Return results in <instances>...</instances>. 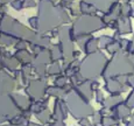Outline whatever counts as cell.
Returning <instances> with one entry per match:
<instances>
[{
    "mask_svg": "<svg viewBox=\"0 0 134 126\" xmlns=\"http://www.w3.org/2000/svg\"><path fill=\"white\" fill-rule=\"evenodd\" d=\"M134 74V63L131 56L126 55L121 50L113 54L112 58L104 69L103 76L105 79L119 78V77H130Z\"/></svg>",
    "mask_w": 134,
    "mask_h": 126,
    "instance_id": "6da1fadb",
    "label": "cell"
},
{
    "mask_svg": "<svg viewBox=\"0 0 134 126\" xmlns=\"http://www.w3.org/2000/svg\"><path fill=\"white\" fill-rule=\"evenodd\" d=\"M106 67V57L102 53H92L81 64V76L84 78H96L103 75Z\"/></svg>",
    "mask_w": 134,
    "mask_h": 126,
    "instance_id": "7a4b0ae2",
    "label": "cell"
},
{
    "mask_svg": "<svg viewBox=\"0 0 134 126\" xmlns=\"http://www.w3.org/2000/svg\"><path fill=\"white\" fill-rule=\"evenodd\" d=\"M105 27V22L102 19H99L96 15H84L79 18L74 26V33L75 35H85L89 33L96 32Z\"/></svg>",
    "mask_w": 134,
    "mask_h": 126,
    "instance_id": "3957f363",
    "label": "cell"
},
{
    "mask_svg": "<svg viewBox=\"0 0 134 126\" xmlns=\"http://www.w3.org/2000/svg\"><path fill=\"white\" fill-rule=\"evenodd\" d=\"M66 103L70 109L71 113L77 118H83L86 116H90L93 113V109L87 104V101L82 98L81 96L76 94H69L68 98H66Z\"/></svg>",
    "mask_w": 134,
    "mask_h": 126,
    "instance_id": "277c9868",
    "label": "cell"
},
{
    "mask_svg": "<svg viewBox=\"0 0 134 126\" xmlns=\"http://www.w3.org/2000/svg\"><path fill=\"white\" fill-rule=\"evenodd\" d=\"M118 0H85V2L92 5L96 9L103 12H109Z\"/></svg>",
    "mask_w": 134,
    "mask_h": 126,
    "instance_id": "5b68a950",
    "label": "cell"
},
{
    "mask_svg": "<svg viewBox=\"0 0 134 126\" xmlns=\"http://www.w3.org/2000/svg\"><path fill=\"white\" fill-rule=\"evenodd\" d=\"M114 112V118L115 119H120V120H126L128 117L131 116V107L126 104H119L118 106H115L113 109Z\"/></svg>",
    "mask_w": 134,
    "mask_h": 126,
    "instance_id": "8992f818",
    "label": "cell"
},
{
    "mask_svg": "<svg viewBox=\"0 0 134 126\" xmlns=\"http://www.w3.org/2000/svg\"><path fill=\"white\" fill-rule=\"evenodd\" d=\"M117 28L118 32L120 34H126V33H131L132 30V24H131V20L128 17H120L117 20Z\"/></svg>",
    "mask_w": 134,
    "mask_h": 126,
    "instance_id": "52a82bcc",
    "label": "cell"
},
{
    "mask_svg": "<svg viewBox=\"0 0 134 126\" xmlns=\"http://www.w3.org/2000/svg\"><path fill=\"white\" fill-rule=\"evenodd\" d=\"M14 83H13V79L8 75L4 74L2 71H0V94L2 92H6L7 90L12 89Z\"/></svg>",
    "mask_w": 134,
    "mask_h": 126,
    "instance_id": "ba28073f",
    "label": "cell"
},
{
    "mask_svg": "<svg viewBox=\"0 0 134 126\" xmlns=\"http://www.w3.org/2000/svg\"><path fill=\"white\" fill-rule=\"evenodd\" d=\"M92 82L91 83H89V82H86V83H83L81 84V85L78 86V92L81 94V97L82 98H84L85 101H89L90 98H91L92 96V86H91Z\"/></svg>",
    "mask_w": 134,
    "mask_h": 126,
    "instance_id": "9c48e42d",
    "label": "cell"
},
{
    "mask_svg": "<svg viewBox=\"0 0 134 126\" xmlns=\"http://www.w3.org/2000/svg\"><path fill=\"white\" fill-rule=\"evenodd\" d=\"M121 103H122V98L119 95H112L110 98H107L106 101L104 102V107H105V110L114 109L115 106H118V105L121 104Z\"/></svg>",
    "mask_w": 134,
    "mask_h": 126,
    "instance_id": "30bf717a",
    "label": "cell"
},
{
    "mask_svg": "<svg viewBox=\"0 0 134 126\" xmlns=\"http://www.w3.org/2000/svg\"><path fill=\"white\" fill-rule=\"evenodd\" d=\"M46 84L42 81H34L29 86V92L35 97H40L41 96V91L43 90Z\"/></svg>",
    "mask_w": 134,
    "mask_h": 126,
    "instance_id": "8fae6325",
    "label": "cell"
},
{
    "mask_svg": "<svg viewBox=\"0 0 134 126\" xmlns=\"http://www.w3.org/2000/svg\"><path fill=\"white\" fill-rule=\"evenodd\" d=\"M99 47V40L97 39H91L86 42L85 45V49H86V53L87 54H92V53H96V50L98 49Z\"/></svg>",
    "mask_w": 134,
    "mask_h": 126,
    "instance_id": "7c38bea8",
    "label": "cell"
},
{
    "mask_svg": "<svg viewBox=\"0 0 134 126\" xmlns=\"http://www.w3.org/2000/svg\"><path fill=\"white\" fill-rule=\"evenodd\" d=\"M102 123H103V126H114L117 124V119L114 117H106V118H103Z\"/></svg>",
    "mask_w": 134,
    "mask_h": 126,
    "instance_id": "4fadbf2b",
    "label": "cell"
},
{
    "mask_svg": "<svg viewBox=\"0 0 134 126\" xmlns=\"http://www.w3.org/2000/svg\"><path fill=\"white\" fill-rule=\"evenodd\" d=\"M113 41V39L112 37H110V36H102L99 39V46H102V47H109V45L111 42Z\"/></svg>",
    "mask_w": 134,
    "mask_h": 126,
    "instance_id": "5bb4252c",
    "label": "cell"
},
{
    "mask_svg": "<svg viewBox=\"0 0 134 126\" xmlns=\"http://www.w3.org/2000/svg\"><path fill=\"white\" fill-rule=\"evenodd\" d=\"M131 58H132L133 63H134V54H131ZM127 85L132 86V88H134V74L132 76L127 77Z\"/></svg>",
    "mask_w": 134,
    "mask_h": 126,
    "instance_id": "9a60e30c",
    "label": "cell"
},
{
    "mask_svg": "<svg viewBox=\"0 0 134 126\" xmlns=\"http://www.w3.org/2000/svg\"><path fill=\"white\" fill-rule=\"evenodd\" d=\"M53 71H55V74L60 73V68H58V67L55 64V67L53 65V67H51V68H50V73H51V74H53Z\"/></svg>",
    "mask_w": 134,
    "mask_h": 126,
    "instance_id": "2e32d148",
    "label": "cell"
},
{
    "mask_svg": "<svg viewBox=\"0 0 134 126\" xmlns=\"http://www.w3.org/2000/svg\"><path fill=\"white\" fill-rule=\"evenodd\" d=\"M126 126H134V114L132 116V118H131V120L126 124Z\"/></svg>",
    "mask_w": 134,
    "mask_h": 126,
    "instance_id": "e0dca14e",
    "label": "cell"
},
{
    "mask_svg": "<svg viewBox=\"0 0 134 126\" xmlns=\"http://www.w3.org/2000/svg\"><path fill=\"white\" fill-rule=\"evenodd\" d=\"M131 42H132V46H131V51H130V53L134 54V36H133V40L131 41Z\"/></svg>",
    "mask_w": 134,
    "mask_h": 126,
    "instance_id": "ac0fdd59",
    "label": "cell"
},
{
    "mask_svg": "<svg viewBox=\"0 0 134 126\" xmlns=\"http://www.w3.org/2000/svg\"><path fill=\"white\" fill-rule=\"evenodd\" d=\"M55 126H64V124H62L61 122H57V123L55 124Z\"/></svg>",
    "mask_w": 134,
    "mask_h": 126,
    "instance_id": "d6986e66",
    "label": "cell"
},
{
    "mask_svg": "<svg viewBox=\"0 0 134 126\" xmlns=\"http://www.w3.org/2000/svg\"><path fill=\"white\" fill-rule=\"evenodd\" d=\"M28 126H37V125H35V124H32V123H30V124L28 125Z\"/></svg>",
    "mask_w": 134,
    "mask_h": 126,
    "instance_id": "ffe728a7",
    "label": "cell"
},
{
    "mask_svg": "<svg viewBox=\"0 0 134 126\" xmlns=\"http://www.w3.org/2000/svg\"><path fill=\"white\" fill-rule=\"evenodd\" d=\"M132 17H134V7H133V9H132Z\"/></svg>",
    "mask_w": 134,
    "mask_h": 126,
    "instance_id": "44dd1931",
    "label": "cell"
},
{
    "mask_svg": "<svg viewBox=\"0 0 134 126\" xmlns=\"http://www.w3.org/2000/svg\"><path fill=\"white\" fill-rule=\"evenodd\" d=\"M132 1H133V4H134V0H132Z\"/></svg>",
    "mask_w": 134,
    "mask_h": 126,
    "instance_id": "7402d4cb",
    "label": "cell"
}]
</instances>
